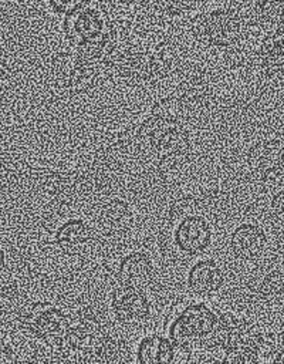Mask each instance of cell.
I'll return each mask as SVG.
<instances>
[{
    "mask_svg": "<svg viewBox=\"0 0 284 364\" xmlns=\"http://www.w3.org/2000/svg\"><path fill=\"white\" fill-rule=\"evenodd\" d=\"M135 364H182L179 354L165 333L145 331L133 346Z\"/></svg>",
    "mask_w": 284,
    "mask_h": 364,
    "instance_id": "cell-11",
    "label": "cell"
},
{
    "mask_svg": "<svg viewBox=\"0 0 284 364\" xmlns=\"http://www.w3.org/2000/svg\"><path fill=\"white\" fill-rule=\"evenodd\" d=\"M94 3V0H45V4L51 14L64 18L70 14H74L84 7Z\"/></svg>",
    "mask_w": 284,
    "mask_h": 364,
    "instance_id": "cell-14",
    "label": "cell"
},
{
    "mask_svg": "<svg viewBox=\"0 0 284 364\" xmlns=\"http://www.w3.org/2000/svg\"><path fill=\"white\" fill-rule=\"evenodd\" d=\"M94 228L92 225L81 218L71 216L62 220L51 235V243L55 249L65 255H75L92 242Z\"/></svg>",
    "mask_w": 284,
    "mask_h": 364,
    "instance_id": "cell-12",
    "label": "cell"
},
{
    "mask_svg": "<svg viewBox=\"0 0 284 364\" xmlns=\"http://www.w3.org/2000/svg\"><path fill=\"white\" fill-rule=\"evenodd\" d=\"M6 269H7V253H6L4 246L0 242V279L6 273Z\"/></svg>",
    "mask_w": 284,
    "mask_h": 364,
    "instance_id": "cell-16",
    "label": "cell"
},
{
    "mask_svg": "<svg viewBox=\"0 0 284 364\" xmlns=\"http://www.w3.org/2000/svg\"><path fill=\"white\" fill-rule=\"evenodd\" d=\"M74 323V304L57 299H37L21 306L11 320V327L51 357H57Z\"/></svg>",
    "mask_w": 284,
    "mask_h": 364,
    "instance_id": "cell-3",
    "label": "cell"
},
{
    "mask_svg": "<svg viewBox=\"0 0 284 364\" xmlns=\"http://www.w3.org/2000/svg\"><path fill=\"white\" fill-rule=\"evenodd\" d=\"M206 0H148L152 16L163 23L186 20L199 10Z\"/></svg>",
    "mask_w": 284,
    "mask_h": 364,
    "instance_id": "cell-13",
    "label": "cell"
},
{
    "mask_svg": "<svg viewBox=\"0 0 284 364\" xmlns=\"http://www.w3.org/2000/svg\"><path fill=\"white\" fill-rule=\"evenodd\" d=\"M185 105L182 94L156 100L131 128L126 138L131 156L151 168L168 169L190 154L195 131L189 108H185Z\"/></svg>",
    "mask_w": 284,
    "mask_h": 364,
    "instance_id": "cell-1",
    "label": "cell"
},
{
    "mask_svg": "<svg viewBox=\"0 0 284 364\" xmlns=\"http://www.w3.org/2000/svg\"><path fill=\"white\" fill-rule=\"evenodd\" d=\"M268 208L274 218H277L278 220H284V188L277 189L271 193Z\"/></svg>",
    "mask_w": 284,
    "mask_h": 364,
    "instance_id": "cell-15",
    "label": "cell"
},
{
    "mask_svg": "<svg viewBox=\"0 0 284 364\" xmlns=\"http://www.w3.org/2000/svg\"><path fill=\"white\" fill-rule=\"evenodd\" d=\"M186 34L196 46L223 53L241 47L250 34V28L223 4L202 9L186 18Z\"/></svg>",
    "mask_w": 284,
    "mask_h": 364,
    "instance_id": "cell-4",
    "label": "cell"
},
{
    "mask_svg": "<svg viewBox=\"0 0 284 364\" xmlns=\"http://www.w3.org/2000/svg\"><path fill=\"white\" fill-rule=\"evenodd\" d=\"M156 276V263L152 255L143 249H132L124 253L115 267V282L148 289Z\"/></svg>",
    "mask_w": 284,
    "mask_h": 364,
    "instance_id": "cell-10",
    "label": "cell"
},
{
    "mask_svg": "<svg viewBox=\"0 0 284 364\" xmlns=\"http://www.w3.org/2000/svg\"><path fill=\"white\" fill-rule=\"evenodd\" d=\"M213 242V223L202 213H186L173 226L172 243L183 257L199 259L209 252Z\"/></svg>",
    "mask_w": 284,
    "mask_h": 364,
    "instance_id": "cell-7",
    "label": "cell"
},
{
    "mask_svg": "<svg viewBox=\"0 0 284 364\" xmlns=\"http://www.w3.org/2000/svg\"><path fill=\"white\" fill-rule=\"evenodd\" d=\"M227 283L224 266L213 257H199L186 270L185 286L195 299L209 300L217 296Z\"/></svg>",
    "mask_w": 284,
    "mask_h": 364,
    "instance_id": "cell-9",
    "label": "cell"
},
{
    "mask_svg": "<svg viewBox=\"0 0 284 364\" xmlns=\"http://www.w3.org/2000/svg\"><path fill=\"white\" fill-rule=\"evenodd\" d=\"M106 310L111 320L128 333L145 330L153 318L155 304L148 289L116 283L106 294Z\"/></svg>",
    "mask_w": 284,
    "mask_h": 364,
    "instance_id": "cell-5",
    "label": "cell"
},
{
    "mask_svg": "<svg viewBox=\"0 0 284 364\" xmlns=\"http://www.w3.org/2000/svg\"><path fill=\"white\" fill-rule=\"evenodd\" d=\"M270 236L266 228L254 220H244L233 228L227 237L230 256L240 263L260 260L268 249Z\"/></svg>",
    "mask_w": 284,
    "mask_h": 364,
    "instance_id": "cell-8",
    "label": "cell"
},
{
    "mask_svg": "<svg viewBox=\"0 0 284 364\" xmlns=\"http://www.w3.org/2000/svg\"><path fill=\"white\" fill-rule=\"evenodd\" d=\"M114 16L98 0L82 10L61 18L62 38L68 47L94 41L102 37L112 26Z\"/></svg>",
    "mask_w": 284,
    "mask_h": 364,
    "instance_id": "cell-6",
    "label": "cell"
},
{
    "mask_svg": "<svg viewBox=\"0 0 284 364\" xmlns=\"http://www.w3.org/2000/svg\"><path fill=\"white\" fill-rule=\"evenodd\" d=\"M220 306L209 300L189 299L175 307L163 324V333L175 346L180 363L206 355L219 324Z\"/></svg>",
    "mask_w": 284,
    "mask_h": 364,
    "instance_id": "cell-2",
    "label": "cell"
}]
</instances>
